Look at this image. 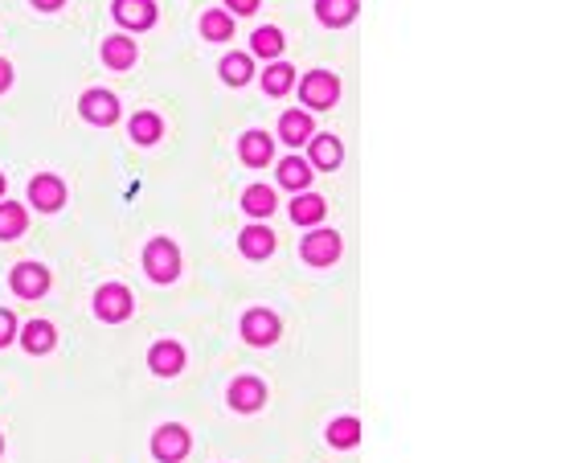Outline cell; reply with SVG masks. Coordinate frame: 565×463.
Wrapping results in <instances>:
<instances>
[{
  "mask_svg": "<svg viewBox=\"0 0 565 463\" xmlns=\"http://www.w3.org/2000/svg\"><path fill=\"white\" fill-rule=\"evenodd\" d=\"M242 205H246V214H255V217H267L271 209H275V193L271 189H246V197H242Z\"/></svg>",
  "mask_w": 565,
  "mask_h": 463,
  "instance_id": "28",
  "label": "cell"
},
{
  "mask_svg": "<svg viewBox=\"0 0 565 463\" xmlns=\"http://www.w3.org/2000/svg\"><path fill=\"white\" fill-rule=\"evenodd\" d=\"M78 111H82L86 123H103V128L119 119V103H115V95H107V90H86L82 103H78Z\"/></svg>",
  "mask_w": 565,
  "mask_h": 463,
  "instance_id": "7",
  "label": "cell"
},
{
  "mask_svg": "<svg viewBox=\"0 0 565 463\" xmlns=\"http://www.w3.org/2000/svg\"><path fill=\"white\" fill-rule=\"evenodd\" d=\"M144 271H148L156 283H172L181 275V255H177V247H172L169 238L148 242V250H144Z\"/></svg>",
  "mask_w": 565,
  "mask_h": 463,
  "instance_id": "1",
  "label": "cell"
},
{
  "mask_svg": "<svg viewBox=\"0 0 565 463\" xmlns=\"http://www.w3.org/2000/svg\"><path fill=\"white\" fill-rule=\"evenodd\" d=\"M25 230V209L21 205H12L4 201L0 205V238H17Z\"/></svg>",
  "mask_w": 565,
  "mask_h": 463,
  "instance_id": "27",
  "label": "cell"
},
{
  "mask_svg": "<svg viewBox=\"0 0 565 463\" xmlns=\"http://www.w3.org/2000/svg\"><path fill=\"white\" fill-rule=\"evenodd\" d=\"M201 33L209 37V42H230V37H234V21H230L222 9H214V12H205L201 17Z\"/></svg>",
  "mask_w": 565,
  "mask_h": 463,
  "instance_id": "23",
  "label": "cell"
},
{
  "mask_svg": "<svg viewBox=\"0 0 565 463\" xmlns=\"http://www.w3.org/2000/svg\"><path fill=\"white\" fill-rule=\"evenodd\" d=\"M29 201L37 205V209H45V214H54V209L66 205V184L58 181V177H37V181L29 184Z\"/></svg>",
  "mask_w": 565,
  "mask_h": 463,
  "instance_id": "11",
  "label": "cell"
},
{
  "mask_svg": "<svg viewBox=\"0 0 565 463\" xmlns=\"http://www.w3.org/2000/svg\"><path fill=\"white\" fill-rule=\"evenodd\" d=\"M279 181L287 184V189H308L311 181V164L299 161V156H287V161L279 164Z\"/></svg>",
  "mask_w": 565,
  "mask_h": 463,
  "instance_id": "20",
  "label": "cell"
},
{
  "mask_svg": "<svg viewBox=\"0 0 565 463\" xmlns=\"http://www.w3.org/2000/svg\"><path fill=\"white\" fill-rule=\"evenodd\" d=\"M242 161L255 164V169L271 164V136L267 131H246L242 136Z\"/></svg>",
  "mask_w": 565,
  "mask_h": 463,
  "instance_id": "14",
  "label": "cell"
},
{
  "mask_svg": "<svg viewBox=\"0 0 565 463\" xmlns=\"http://www.w3.org/2000/svg\"><path fill=\"white\" fill-rule=\"evenodd\" d=\"M12 328H17L12 312H4V308H0V345H9V341H12Z\"/></svg>",
  "mask_w": 565,
  "mask_h": 463,
  "instance_id": "30",
  "label": "cell"
},
{
  "mask_svg": "<svg viewBox=\"0 0 565 463\" xmlns=\"http://www.w3.org/2000/svg\"><path fill=\"white\" fill-rule=\"evenodd\" d=\"M33 4H37V9H45V12H50V9H62L66 0H33Z\"/></svg>",
  "mask_w": 565,
  "mask_h": 463,
  "instance_id": "33",
  "label": "cell"
},
{
  "mask_svg": "<svg viewBox=\"0 0 565 463\" xmlns=\"http://www.w3.org/2000/svg\"><path fill=\"white\" fill-rule=\"evenodd\" d=\"M148 361L161 377H172V373H181V365H184V349L172 345V341H164V345H152Z\"/></svg>",
  "mask_w": 565,
  "mask_h": 463,
  "instance_id": "12",
  "label": "cell"
},
{
  "mask_svg": "<svg viewBox=\"0 0 565 463\" xmlns=\"http://www.w3.org/2000/svg\"><path fill=\"white\" fill-rule=\"evenodd\" d=\"M250 75H255V66H250V58H246V54H230L222 62V78L230 82V87H242V82H250Z\"/></svg>",
  "mask_w": 565,
  "mask_h": 463,
  "instance_id": "25",
  "label": "cell"
},
{
  "mask_svg": "<svg viewBox=\"0 0 565 463\" xmlns=\"http://www.w3.org/2000/svg\"><path fill=\"white\" fill-rule=\"evenodd\" d=\"M291 82H295V70H291V66H271L267 78H263V87H267L271 95H283V90H291Z\"/></svg>",
  "mask_w": 565,
  "mask_h": 463,
  "instance_id": "29",
  "label": "cell"
},
{
  "mask_svg": "<svg viewBox=\"0 0 565 463\" xmlns=\"http://www.w3.org/2000/svg\"><path fill=\"white\" fill-rule=\"evenodd\" d=\"M238 247H242L246 259H267L271 250H275V234L267 226H250V230H242Z\"/></svg>",
  "mask_w": 565,
  "mask_h": 463,
  "instance_id": "13",
  "label": "cell"
},
{
  "mask_svg": "<svg viewBox=\"0 0 565 463\" xmlns=\"http://www.w3.org/2000/svg\"><path fill=\"white\" fill-rule=\"evenodd\" d=\"M0 447H4V439H0Z\"/></svg>",
  "mask_w": 565,
  "mask_h": 463,
  "instance_id": "35",
  "label": "cell"
},
{
  "mask_svg": "<svg viewBox=\"0 0 565 463\" xmlns=\"http://www.w3.org/2000/svg\"><path fill=\"white\" fill-rule=\"evenodd\" d=\"M336 255H341V238L332 234V230H311V234L303 238V259L316 263V267L336 263Z\"/></svg>",
  "mask_w": 565,
  "mask_h": 463,
  "instance_id": "8",
  "label": "cell"
},
{
  "mask_svg": "<svg viewBox=\"0 0 565 463\" xmlns=\"http://www.w3.org/2000/svg\"><path fill=\"white\" fill-rule=\"evenodd\" d=\"M0 193H4V177H0Z\"/></svg>",
  "mask_w": 565,
  "mask_h": 463,
  "instance_id": "34",
  "label": "cell"
},
{
  "mask_svg": "<svg viewBox=\"0 0 565 463\" xmlns=\"http://www.w3.org/2000/svg\"><path fill=\"white\" fill-rule=\"evenodd\" d=\"M115 21L123 29H148L156 21V4L152 0H115Z\"/></svg>",
  "mask_w": 565,
  "mask_h": 463,
  "instance_id": "10",
  "label": "cell"
},
{
  "mask_svg": "<svg viewBox=\"0 0 565 463\" xmlns=\"http://www.w3.org/2000/svg\"><path fill=\"white\" fill-rule=\"evenodd\" d=\"M12 291L21 295V300H42L45 287H50V271L42 263H17L12 267Z\"/></svg>",
  "mask_w": 565,
  "mask_h": 463,
  "instance_id": "3",
  "label": "cell"
},
{
  "mask_svg": "<svg viewBox=\"0 0 565 463\" xmlns=\"http://www.w3.org/2000/svg\"><path fill=\"white\" fill-rule=\"evenodd\" d=\"M320 217H324V197L303 193L291 201V222H299V226H316Z\"/></svg>",
  "mask_w": 565,
  "mask_h": 463,
  "instance_id": "17",
  "label": "cell"
},
{
  "mask_svg": "<svg viewBox=\"0 0 565 463\" xmlns=\"http://www.w3.org/2000/svg\"><path fill=\"white\" fill-rule=\"evenodd\" d=\"M299 95H303V103L316 111H328L336 98H341V82H336V75H324V70H316V75L303 78V87H299Z\"/></svg>",
  "mask_w": 565,
  "mask_h": 463,
  "instance_id": "2",
  "label": "cell"
},
{
  "mask_svg": "<svg viewBox=\"0 0 565 463\" xmlns=\"http://www.w3.org/2000/svg\"><path fill=\"white\" fill-rule=\"evenodd\" d=\"M225 9H230V12H255L258 0H225Z\"/></svg>",
  "mask_w": 565,
  "mask_h": 463,
  "instance_id": "31",
  "label": "cell"
},
{
  "mask_svg": "<svg viewBox=\"0 0 565 463\" xmlns=\"http://www.w3.org/2000/svg\"><path fill=\"white\" fill-rule=\"evenodd\" d=\"M279 136L287 144H308L311 140V119L303 111H287V115L279 119Z\"/></svg>",
  "mask_w": 565,
  "mask_h": 463,
  "instance_id": "16",
  "label": "cell"
},
{
  "mask_svg": "<svg viewBox=\"0 0 565 463\" xmlns=\"http://www.w3.org/2000/svg\"><path fill=\"white\" fill-rule=\"evenodd\" d=\"M357 439H361V422L357 419H336L328 427V443L332 447H341V451L344 447H357Z\"/></svg>",
  "mask_w": 565,
  "mask_h": 463,
  "instance_id": "24",
  "label": "cell"
},
{
  "mask_svg": "<svg viewBox=\"0 0 565 463\" xmlns=\"http://www.w3.org/2000/svg\"><path fill=\"white\" fill-rule=\"evenodd\" d=\"M103 62H107L111 70H128V66L136 62L131 37H107V42H103Z\"/></svg>",
  "mask_w": 565,
  "mask_h": 463,
  "instance_id": "15",
  "label": "cell"
},
{
  "mask_svg": "<svg viewBox=\"0 0 565 463\" xmlns=\"http://www.w3.org/2000/svg\"><path fill=\"white\" fill-rule=\"evenodd\" d=\"M263 402H267V386H263L258 377H238L234 386H230V406L242 410V414L263 410Z\"/></svg>",
  "mask_w": 565,
  "mask_h": 463,
  "instance_id": "9",
  "label": "cell"
},
{
  "mask_svg": "<svg viewBox=\"0 0 565 463\" xmlns=\"http://www.w3.org/2000/svg\"><path fill=\"white\" fill-rule=\"evenodd\" d=\"M9 82H12V66L0 58V90H9Z\"/></svg>",
  "mask_w": 565,
  "mask_h": 463,
  "instance_id": "32",
  "label": "cell"
},
{
  "mask_svg": "<svg viewBox=\"0 0 565 463\" xmlns=\"http://www.w3.org/2000/svg\"><path fill=\"white\" fill-rule=\"evenodd\" d=\"M242 336L250 341V345H275L279 341V316L267 312V308H255V312L242 316Z\"/></svg>",
  "mask_w": 565,
  "mask_h": 463,
  "instance_id": "4",
  "label": "cell"
},
{
  "mask_svg": "<svg viewBox=\"0 0 565 463\" xmlns=\"http://www.w3.org/2000/svg\"><path fill=\"white\" fill-rule=\"evenodd\" d=\"M316 12L324 25H349L357 17V0H316Z\"/></svg>",
  "mask_w": 565,
  "mask_h": 463,
  "instance_id": "18",
  "label": "cell"
},
{
  "mask_svg": "<svg viewBox=\"0 0 565 463\" xmlns=\"http://www.w3.org/2000/svg\"><path fill=\"white\" fill-rule=\"evenodd\" d=\"M250 50H255L258 58H279V54H283V33L271 29V25H267V29H258L255 37H250Z\"/></svg>",
  "mask_w": 565,
  "mask_h": 463,
  "instance_id": "26",
  "label": "cell"
},
{
  "mask_svg": "<svg viewBox=\"0 0 565 463\" xmlns=\"http://www.w3.org/2000/svg\"><path fill=\"white\" fill-rule=\"evenodd\" d=\"M152 455L161 463H177L189 455V431L184 427H161L152 435Z\"/></svg>",
  "mask_w": 565,
  "mask_h": 463,
  "instance_id": "5",
  "label": "cell"
},
{
  "mask_svg": "<svg viewBox=\"0 0 565 463\" xmlns=\"http://www.w3.org/2000/svg\"><path fill=\"white\" fill-rule=\"evenodd\" d=\"M95 312L103 320H128L131 312V291L119 287V283H107V287L95 291Z\"/></svg>",
  "mask_w": 565,
  "mask_h": 463,
  "instance_id": "6",
  "label": "cell"
},
{
  "mask_svg": "<svg viewBox=\"0 0 565 463\" xmlns=\"http://www.w3.org/2000/svg\"><path fill=\"white\" fill-rule=\"evenodd\" d=\"M21 341H25L29 353H50V349H54V328H50L45 320H33L29 328L21 333Z\"/></svg>",
  "mask_w": 565,
  "mask_h": 463,
  "instance_id": "22",
  "label": "cell"
},
{
  "mask_svg": "<svg viewBox=\"0 0 565 463\" xmlns=\"http://www.w3.org/2000/svg\"><path fill=\"white\" fill-rule=\"evenodd\" d=\"M311 164L324 169V173L336 169V164H341V140H332V136H316V140H311Z\"/></svg>",
  "mask_w": 565,
  "mask_h": 463,
  "instance_id": "19",
  "label": "cell"
},
{
  "mask_svg": "<svg viewBox=\"0 0 565 463\" xmlns=\"http://www.w3.org/2000/svg\"><path fill=\"white\" fill-rule=\"evenodd\" d=\"M161 131H164V123H161V115H152V111H139V115L131 119V140L136 144H156Z\"/></svg>",
  "mask_w": 565,
  "mask_h": 463,
  "instance_id": "21",
  "label": "cell"
}]
</instances>
